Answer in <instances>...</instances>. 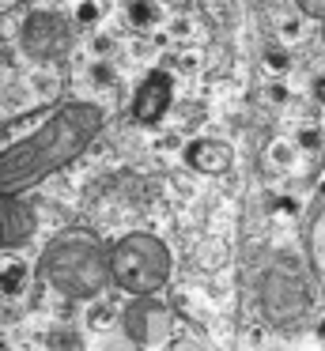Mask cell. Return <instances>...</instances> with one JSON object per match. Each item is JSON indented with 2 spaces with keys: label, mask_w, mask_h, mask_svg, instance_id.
Returning <instances> with one entry per match:
<instances>
[{
  "label": "cell",
  "mask_w": 325,
  "mask_h": 351,
  "mask_svg": "<svg viewBox=\"0 0 325 351\" xmlns=\"http://www.w3.org/2000/svg\"><path fill=\"white\" fill-rule=\"evenodd\" d=\"M102 129V110L95 102H65L49 114V121H42L27 140L12 144L0 162V185L4 197L30 189L34 182H42L45 174L60 170L65 162H72L83 147L95 140V132Z\"/></svg>",
  "instance_id": "obj_1"
},
{
  "label": "cell",
  "mask_w": 325,
  "mask_h": 351,
  "mask_svg": "<svg viewBox=\"0 0 325 351\" xmlns=\"http://www.w3.org/2000/svg\"><path fill=\"white\" fill-rule=\"evenodd\" d=\"M38 276L68 298H95L110 283L113 268H110V253L98 245V238L60 234L57 242L45 245L42 261H38Z\"/></svg>",
  "instance_id": "obj_2"
},
{
  "label": "cell",
  "mask_w": 325,
  "mask_h": 351,
  "mask_svg": "<svg viewBox=\"0 0 325 351\" xmlns=\"http://www.w3.org/2000/svg\"><path fill=\"white\" fill-rule=\"evenodd\" d=\"M110 268H113V283L121 291L148 298L170 276V250L155 234H125L110 250Z\"/></svg>",
  "instance_id": "obj_3"
},
{
  "label": "cell",
  "mask_w": 325,
  "mask_h": 351,
  "mask_svg": "<svg viewBox=\"0 0 325 351\" xmlns=\"http://www.w3.org/2000/svg\"><path fill=\"white\" fill-rule=\"evenodd\" d=\"M257 298H261L265 317L276 321V325L302 317V310H306V302H310L302 276L295 272V268H284V265L265 268V276H261V291H257Z\"/></svg>",
  "instance_id": "obj_4"
},
{
  "label": "cell",
  "mask_w": 325,
  "mask_h": 351,
  "mask_svg": "<svg viewBox=\"0 0 325 351\" xmlns=\"http://www.w3.org/2000/svg\"><path fill=\"white\" fill-rule=\"evenodd\" d=\"M23 49L34 61H60L72 49V27L57 12H34L23 23Z\"/></svg>",
  "instance_id": "obj_5"
},
{
  "label": "cell",
  "mask_w": 325,
  "mask_h": 351,
  "mask_svg": "<svg viewBox=\"0 0 325 351\" xmlns=\"http://www.w3.org/2000/svg\"><path fill=\"white\" fill-rule=\"evenodd\" d=\"M125 332L133 336L140 348L163 343L166 336H170V310L159 306V302H151V298H140V302H133L125 310Z\"/></svg>",
  "instance_id": "obj_6"
},
{
  "label": "cell",
  "mask_w": 325,
  "mask_h": 351,
  "mask_svg": "<svg viewBox=\"0 0 325 351\" xmlns=\"http://www.w3.org/2000/svg\"><path fill=\"white\" fill-rule=\"evenodd\" d=\"M166 106H170V76L155 72V76H148L140 84V91H136L133 117H136V121H155Z\"/></svg>",
  "instance_id": "obj_7"
},
{
  "label": "cell",
  "mask_w": 325,
  "mask_h": 351,
  "mask_svg": "<svg viewBox=\"0 0 325 351\" xmlns=\"http://www.w3.org/2000/svg\"><path fill=\"white\" fill-rule=\"evenodd\" d=\"M34 230V212H30L27 200L4 197V250H15L23 245Z\"/></svg>",
  "instance_id": "obj_8"
},
{
  "label": "cell",
  "mask_w": 325,
  "mask_h": 351,
  "mask_svg": "<svg viewBox=\"0 0 325 351\" xmlns=\"http://www.w3.org/2000/svg\"><path fill=\"white\" fill-rule=\"evenodd\" d=\"M189 159H193V167L208 170V174H219V170L231 167V152H227V147H219V144H201V147H193V152H189Z\"/></svg>",
  "instance_id": "obj_9"
},
{
  "label": "cell",
  "mask_w": 325,
  "mask_h": 351,
  "mask_svg": "<svg viewBox=\"0 0 325 351\" xmlns=\"http://www.w3.org/2000/svg\"><path fill=\"white\" fill-rule=\"evenodd\" d=\"M310 253H314L317 268L325 272V208L317 212V219H314V230H310Z\"/></svg>",
  "instance_id": "obj_10"
},
{
  "label": "cell",
  "mask_w": 325,
  "mask_h": 351,
  "mask_svg": "<svg viewBox=\"0 0 325 351\" xmlns=\"http://www.w3.org/2000/svg\"><path fill=\"white\" fill-rule=\"evenodd\" d=\"M102 351H140V343H136L133 336H110Z\"/></svg>",
  "instance_id": "obj_11"
},
{
  "label": "cell",
  "mask_w": 325,
  "mask_h": 351,
  "mask_svg": "<svg viewBox=\"0 0 325 351\" xmlns=\"http://www.w3.org/2000/svg\"><path fill=\"white\" fill-rule=\"evenodd\" d=\"M306 16H314V19H325V0H295Z\"/></svg>",
  "instance_id": "obj_12"
},
{
  "label": "cell",
  "mask_w": 325,
  "mask_h": 351,
  "mask_svg": "<svg viewBox=\"0 0 325 351\" xmlns=\"http://www.w3.org/2000/svg\"><path fill=\"white\" fill-rule=\"evenodd\" d=\"M163 351H201V348H197L193 340H174V343H166Z\"/></svg>",
  "instance_id": "obj_13"
}]
</instances>
